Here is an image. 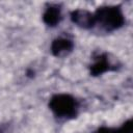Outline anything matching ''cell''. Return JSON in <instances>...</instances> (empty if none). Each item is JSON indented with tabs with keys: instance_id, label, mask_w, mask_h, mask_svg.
I'll return each instance as SVG.
<instances>
[{
	"instance_id": "ba28073f",
	"label": "cell",
	"mask_w": 133,
	"mask_h": 133,
	"mask_svg": "<svg viewBox=\"0 0 133 133\" xmlns=\"http://www.w3.org/2000/svg\"><path fill=\"white\" fill-rule=\"evenodd\" d=\"M92 133H118L117 132V128H111V127H100L97 130H95Z\"/></svg>"
},
{
	"instance_id": "277c9868",
	"label": "cell",
	"mask_w": 133,
	"mask_h": 133,
	"mask_svg": "<svg viewBox=\"0 0 133 133\" xmlns=\"http://www.w3.org/2000/svg\"><path fill=\"white\" fill-rule=\"evenodd\" d=\"M51 53L55 57H64L68 56L74 50V42L68 36H59L53 39L51 47Z\"/></svg>"
},
{
	"instance_id": "5b68a950",
	"label": "cell",
	"mask_w": 133,
	"mask_h": 133,
	"mask_svg": "<svg viewBox=\"0 0 133 133\" xmlns=\"http://www.w3.org/2000/svg\"><path fill=\"white\" fill-rule=\"evenodd\" d=\"M71 21L80 28L90 29L96 25L95 15L86 9H75L71 12Z\"/></svg>"
},
{
	"instance_id": "7a4b0ae2",
	"label": "cell",
	"mask_w": 133,
	"mask_h": 133,
	"mask_svg": "<svg viewBox=\"0 0 133 133\" xmlns=\"http://www.w3.org/2000/svg\"><path fill=\"white\" fill-rule=\"evenodd\" d=\"M49 108L58 118L71 119L77 116L79 104L76 98L69 94L53 95L49 101Z\"/></svg>"
},
{
	"instance_id": "3957f363",
	"label": "cell",
	"mask_w": 133,
	"mask_h": 133,
	"mask_svg": "<svg viewBox=\"0 0 133 133\" xmlns=\"http://www.w3.org/2000/svg\"><path fill=\"white\" fill-rule=\"evenodd\" d=\"M117 61L115 62L108 53H99L92 59L89 65V73L91 76H100L106 72L116 71L118 69Z\"/></svg>"
},
{
	"instance_id": "52a82bcc",
	"label": "cell",
	"mask_w": 133,
	"mask_h": 133,
	"mask_svg": "<svg viewBox=\"0 0 133 133\" xmlns=\"http://www.w3.org/2000/svg\"><path fill=\"white\" fill-rule=\"evenodd\" d=\"M118 133H133V122L131 118L127 119L121 127L117 128Z\"/></svg>"
},
{
	"instance_id": "8992f818",
	"label": "cell",
	"mask_w": 133,
	"mask_h": 133,
	"mask_svg": "<svg viewBox=\"0 0 133 133\" xmlns=\"http://www.w3.org/2000/svg\"><path fill=\"white\" fill-rule=\"evenodd\" d=\"M62 19L61 8L58 4H50L46 7L43 14V21L49 27L57 26Z\"/></svg>"
},
{
	"instance_id": "6da1fadb",
	"label": "cell",
	"mask_w": 133,
	"mask_h": 133,
	"mask_svg": "<svg viewBox=\"0 0 133 133\" xmlns=\"http://www.w3.org/2000/svg\"><path fill=\"white\" fill-rule=\"evenodd\" d=\"M94 15L96 25H99L106 32L117 30L125 24V15L122 8L116 5L101 6L97 8Z\"/></svg>"
}]
</instances>
